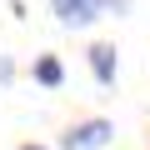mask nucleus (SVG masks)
<instances>
[{
  "label": "nucleus",
  "mask_w": 150,
  "mask_h": 150,
  "mask_svg": "<svg viewBox=\"0 0 150 150\" xmlns=\"http://www.w3.org/2000/svg\"><path fill=\"white\" fill-rule=\"evenodd\" d=\"M110 135H115L110 120H80V125L65 130V150H105Z\"/></svg>",
  "instance_id": "nucleus-1"
},
{
  "label": "nucleus",
  "mask_w": 150,
  "mask_h": 150,
  "mask_svg": "<svg viewBox=\"0 0 150 150\" xmlns=\"http://www.w3.org/2000/svg\"><path fill=\"white\" fill-rule=\"evenodd\" d=\"M50 5H55L60 25H70V30H80V25H90L100 15V0H50Z\"/></svg>",
  "instance_id": "nucleus-2"
},
{
  "label": "nucleus",
  "mask_w": 150,
  "mask_h": 150,
  "mask_svg": "<svg viewBox=\"0 0 150 150\" xmlns=\"http://www.w3.org/2000/svg\"><path fill=\"white\" fill-rule=\"evenodd\" d=\"M90 70L100 85H115V45H95L90 50Z\"/></svg>",
  "instance_id": "nucleus-3"
},
{
  "label": "nucleus",
  "mask_w": 150,
  "mask_h": 150,
  "mask_svg": "<svg viewBox=\"0 0 150 150\" xmlns=\"http://www.w3.org/2000/svg\"><path fill=\"white\" fill-rule=\"evenodd\" d=\"M35 80H40V85H50V90H55V85H60V80H65V65H60V60H55V55H40V60H35Z\"/></svg>",
  "instance_id": "nucleus-4"
},
{
  "label": "nucleus",
  "mask_w": 150,
  "mask_h": 150,
  "mask_svg": "<svg viewBox=\"0 0 150 150\" xmlns=\"http://www.w3.org/2000/svg\"><path fill=\"white\" fill-rule=\"evenodd\" d=\"M10 75H15V65H10L5 55H0V80H10Z\"/></svg>",
  "instance_id": "nucleus-5"
},
{
  "label": "nucleus",
  "mask_w": 150,
  "mask_h": 150,
  "mask_svg": "<svg viewBox=\"0 0 150 150\" xmlns=\"http://www.w3.org/2000/svg\"><path fill=\"white\" fill-rule=\"evenodd\" d=\"M25 150H40V145H25Z\"/></svg>",
  "instance_id": "nucleus-6"
}]
</instances>
